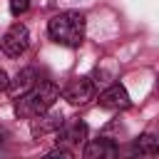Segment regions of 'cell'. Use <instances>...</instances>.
Instances as JSON below:
<instances>
[{
    "label": "cell",
    "instance_id": "6da1fadb",
    "mask_svg": "<svg viewBox=\"0 0 159 159\" xmlns=\"http://www.w3.org/2000/svg\"><path fill=\"white\" fill-rule=\"evenodd\" d=\"M60 99V87L50 80L37 82L32 89H27L22 97L15 99V114L20 119H35L52 109V104Z\"/></svg>",
    "mask_w": 159,
    "mask_h": 159
},
{
    "label": "cell",
    "instance_id": "7a4b0ae2",
    "mask_svg": "<svg viewBox=\"0 0 159 159\" xmlns=\"http://www.w3.org/2000/svg\"><path fill=\"white\" fill-rule=\"evenodd\" d=\"M47 32L52 37V42L65 45V47H80L84 40V15L77 10H67L60 12L55 17H50L47 22Z\"/></svg>",
    "mask_w": 159,
    "mask_h": 159
},
{
    "label": "cell",
    "instance_id": "3957f363",
    "mask_svg": "<svg viewBox=\"0 0 159 159\" xmlns=\"http://www.w3.org/2000/svg\"><path fill=\"white\" fill-rule=\"evenodd\" d=\"M60 94H62L70 104H87L89 99H94L97 84H94L89 77H75V80H70V82L60 89Z\"/></svg>",
    "mask_w": 159,
    "mask_h": 159
},
{
    "label": "cell",
    "instance_id": "277c9868",
    "mask_svg": "<svg viewBox=\"0 0 159 159\" xmlns=\"http://www.w3.org/2000/svg\"><path fill=\"white\" fill-rule=\"evenodd\" d=\"M27 45H30V32H27V27H25L22 22L10 25L7 32H5L2 40H0V47H2V52H5L7 57H20V55L27 50Z\"/></svg>",
    "mask_w": 159,
    "mask_h": 159
},
{
    "label": "cell",
    "instance_id": "5b68a950",
    "mask_svg": "<svg viewBox=\"0 0 159 159\" xmlns=\"http://www.w3.org/2000/svg\"><path fill=\"white\" fill-rule=\"evenodd\" d=\"M87 139V124L82 119H70V122H62L60 129H57V147H80L84 144Z\"/></svg>",
    "mask_w": 159,
    "mask_h": 159
},
{
    "label": "cell",
    "instance_id": "8992f818",
    "mask_svg": "<svg viewBox=\"0 0 159 159\" xmlns=\"http://www.w3.org/2000/svg\"><path fill=\"white\" fill-rule=\"evenodd\" d=\"M82 159H119V147L109 137H97L84 144Z\"/></svg>",
    "mask_w": 159,
    "mask_h": 159
},
{
    "label": "cell",
    "instance_id": "52a82bcc",
    "mask_svg": "<svg viewBox=\"0 0 159 159\" xmlns=\"http://www.w3.org/2000/svg\"><path fill=\"white\" fill-rule=\"evenodd\" d=\"M37 82H40V80H37V70H35V67H22L12 80H7L5 92H7L12 99H17V97H22L27 89H32Z\"/></svg>",
    "mask_w": 159,
    "mask_h": 159
},
{
    "label": "cell",
    "instance_id": "ba28073f",
    "mask_svg": "<svg viewBox=\"0 0 159 159\" xmlns=\"http://www.w3.org/2000/svg\"><path fill=\"white\" fill-rule=\"evenodd\" d=\"M129 104H132L129 92L122 84H112L99 94V107H104V109H127Z\"/></svg>",
    "mask_w": 159,
    "mask_h": 159
},
{
    "label": "cell",
    "instance_id": "9c48e42d",
    "mask_svg": "<svg viewBox=\"0 0 159 159\" xmlns=\"http://www.w3.org/2000/svg\"><path fill=\"white\" fill-rule=\"evenodd\" d=\"M62 122H65L62 114H57V112H45V114H40V117L32 119L30 134H32V137H45V134H50V132H57Z\"/></svg>",
    "mask_w": 159,
    "mask_h": 159
},
{
    "label": "cell",
    "instance_id": "30bf717a",
    "mask_svg": "<svg viewBox=\"0 0 159 159\" xmlns=\"http://www.w3.org/2000/svg\"><path fill=\"white\" fill-rule=\"evenodd\" d=\"M134 154H149V157H157V154H159L157 137H154V134H142V137L134 142Z\"/></svg>",
    "mask_w": 159,
    "mask_h": 159
},
{
    "label": "cell",
    "instance_id": "8fae6325",
    "mask_svg": "<svg viewBox=\"0 0 159 159\" xmlns=\"http://www.w3.org/2000/svg\"><path fill=\"white\" fill-rule=\"evenodd\" d=\"M42 159H75V152L67 147H55L52 152H47Z\"/></svg>",
    "mask_w": 159,
    "mask_h": 159
},
{
    "label": "cell",
    "instance_id": "7c38bea8",
    "mask_svg": "<svg viewBox=\"0 0 159 159\" xmlns=\"http://www.w3.org/2000/svg\"><path fill=\"white\" fill-rule=\"evenodd\" d=\"M27 7H30V0H10V12L15 17L22 15V12H27Z\"/></svg>",
    "mask_w": 159,
    "mask_h": 159
},
{
    "label": "cell",
    "instance_id": "4fadbf2b",
    "mask_svg": "<svg viewBox=\"0 0 159 159\" xmlns=\"http://www.w3.org/2000/svg\"><path fill=\"white\" fill-rule=\"evenodd\" d=\"M7 80H10V77H7V72H5V70H0V92H5V87H7Z\"/></svg>",
    "mask_w": 159,
    "mask_h": 159
}]
</instances>
